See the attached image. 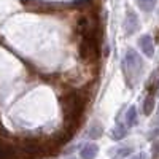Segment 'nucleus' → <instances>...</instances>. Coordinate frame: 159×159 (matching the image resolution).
I'll return each instance as SVG.
<instances>
[{
	"label": "nucleus",
	"mask_w": 159,
	"mask_h": 159,
	"mask_svg": "<svg viewBox=\"0 0 159 159\" xmlns=\"http://www.w3.org/2000/svg\"><path fill=\"white\" fill-rule=\"evenodd\" d=\"M84 102H86V97L81 96V92H72V94L62 97L61 103H62V110L65 115L69 132H73L75 127L78 126V121L81 118V113L84 108Z\"/></svg>",
	"instance_id": "f257e3e1"
},
{
	"label": "nucleus",
	"mask_w": 159,
	"mask_h": 159,
	"mask_svg": "<svg viewBox=\"0 0 159 159\" xmlns=\"http://www.w3.org/2000/svg\"><path fill=\"white\" fill-rule=\"evenodd\" d=\"M142 65H143V62H142V57L137 54V51L127 49L126 56H124V62H123L126 78H129V75H130V80H135L142 72ZM130 80H129V83H130Z\"/></svg>",
	"instance_id": "f03ea898"
},
{
	"label": "nucleus",
	"mask_w": 159,
	"mask_h": 159,
	"mask_svg": "<svg viewBox=\"0 0 159 159\" xmlns=\"http://www.w3.org/2000/svg\"><path fill=\"white\" fill-rule=\"evenodd\" d=\"M0 159H21L18 148L10 147V145L3 143V140H0Z\"/></svg>",
	"instance_id": "7ed1b4c3"
},
{
	"label": "nucleus",
	"mask_w": 159,
	"mask_h": 159,
	"mask_svg": "<svg viewBox=\"0 0 159 159\" xmlns=\"http://www.w3.org/2000/svg\"><path fill=\"white\" fill-rule=\"evenodd\" d=\"M139 29V18L134 11H127V15H126V21H124V30L127 35L130 34H134L137 32Z\"/></svg>",
	"instance_id": "20e7f679"
},
{
	"label": "nucleus",
	"mask_w": 159,
	"mask_h": 159,
	"mask_svg": "<svg viewBox=\"0 0 159 159\" xmlns=\"http://www.w3.org/2000/svg\"><path fill=\"white\" fill-rule=\"evenodd\" d=\"M139 46H140V49L143 51L145 56L151 57V56L154 54V43H153V38H151L150 35L140 37V38H139Z\"/></svg>",
	"instance_id": "39448f33"
},
{
	"label": "nucleus",
	"mask_w": 159,
	"mask_h": 159,
	"mask_svg": "<svg viewBox=\"0 0 159 159\" xmlns=\"http://www.w3.org/2000/svg\"><path fill=\"white\" fill-rule=\"evenodd\" d=\"M99 153V147L94 143H88L84 145V147L81 148V151H80V157L81 159H94Z\"/></svg>",
	"instance_id": "423d86ee"
},
{
	"label": "nucleus",
	"mask_w": 159,
	"mask_h": 159,
	"mask_svg": "<svg viewBox=\"0 0 159 159\" xmlns=\"http://www.w3.org/2000/svg\"><path fill=\"white\" fill-rule=\"evenodd\" d=\"M110 135H111L113 140H121V139H124V137H126V127H124L121 123H118V124L111 129Z\"/></svg>",
	"instance_id": "0eeeda50"
},
{
	"label": "nucleus",
	"mask_w": 159,
	"mask_h": 159,
	"mask_svg": "<svg viewBox=\"0 0 159 159\" xmlns=\"http://www.w3.org/2000/svg\"><path fill=\"white\" fill-rule=\"evenodd\" d=\"M153 110H154V97H153V94H150L147 99L143 100V113L145 115H151Z\"/></svg>",
	"instance_id": "6e6552de"
},
{
	"label": "nucleus",
	"mask_w": 159,
	"mask_h": 159,
	"mask_svg": "<svg viewBox=\"0 0 159 159\" xmlns=\"http://www.w3.org/2000/svg\"><path fill=\"white\" fill-rule=\"evenodd\" d=\"M126 123L127 126H135L137 124V110L135 107H130L126 113Z\"/></svg>",
	"instance_id": "1a4fd4ad"
},
{
	"label": "nucleus",
	"mask_w": 159,
	"mask_h": 159,
	"mask_svg": "<svg viewBox=\"0 0 159 159\" xmlns=\"http://www.w3.org/2000/svg\"><path fill=\"white\" fill-rule=\"evenodd\" d=\"M137 5H139V8L142 11L150 13L154 8V5H156V0H137Z\"/></svg>",
	"instance_id": "9d476101"
},
{
	"label": "nucleus",
	"mask_w": 159,
	"mask_h": 159,
	"mask_svg": "<svg viewBox=\"0 0 159 159\" xmlns=\"http://www.w3.org/2000/svg\"><path fill=\"white\" fill-rule=\"evenodd\" d=\"M102 135V127H100V124H94V127H91V130H89V137H92V139H97V137H100Z\"/></svg>",
	"instance_id": "9b49d317"
},
{
	"label": "nucleus",
	"mask_w": 159,
	"mask_h": 159,
	"mask_svg": "<svg viewBox=\"0 0 159 159\" xmlns=\"http://www.w3.org/2000/svg\"><path fill=\"white\" fill-rule=\"evenodd\" d=\"M127 154H130V148H119V150H116L115 153H111V156H113L115 159L124 157V156H127Z\"/></svg>",
	"instance_id": "f8f14e48"
},
{
	"label": "nucleus",
	"mask_w": 159,
	"mask_h": 159,
	"mask_svg": "<svg viewBox=\"0 0 159 159\" xmlns=\"http://www.w3.org/2000/svg\"><path fill=\"white\" fill-rule=\"evenodd\" d=\"M153 156L154 159H159V140L153 143Z\"/></svg>",
	"instance_id": "ddd939ff"
},
{
	"label": "nucleus",
	"mask_w": 159,
	"mask_h": 159,
	"mask_svg": "<svg viewBox=\"0 0 159 159\" xmlns=\"http://www.w3.org/2000/svg\"><path fill=\"white\" fill-rule=\"evenodd\" d=\"M132 159H142V156H135V157H132Z\"/></svg>",
	"instance_id": "4468645a"
},
{
	"label": "nucleus",
	"mask_w": 159,
	"mask_h": 159,
	"mask_svg": "<svg viewBox=\"0 0 159 159\" xmlns=\"http://www.w3.org/2000/svg\"><path fill=\"white\" fill-rule=\"evenodd\" d=\"M157 124H159V110H157Z\"/></svg>",
	"instance_id": "2eb2a0df"
}]
</instances>
